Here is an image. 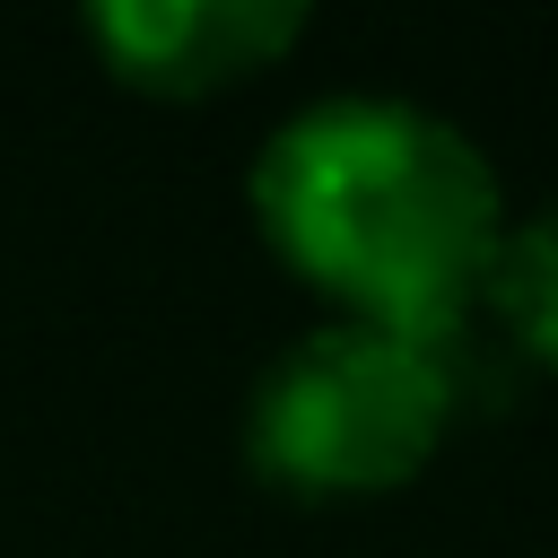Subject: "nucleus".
<instances>
[{"instance_id":"obj_4","label":"nucleus","mask_w":558,"mask_h":558,"mask_svg":"<svg viewBox=\"0 0 558 558\" xmlns=\"http://www.w3.org/2000/svg\"><path fill=\"white\" fill-rule=\"evenodd\" d=\"M480 296L506 314V331H514L541 366H558V201H541L532 218H506Z\"/></svg>"},{"instance_id":"obj_3","label":"nucleus","mask_w":558,"mask_h":558,"mask_svg":"<svg viewBox=\"0 0 558 558\" xmlns=\"http://www.w3.org/2000/svg\"><path fill=\"white\" fill-rule=\"evenodd\" d=\"M87 35L105 44V61L122 78L209 96V87L279 61L305 35V9L296 0H96Z\"/></svg>"},{"instance_id":"obj_1","label":"nucleus","mask_w":558,"mask_h":558,"mask_svg":"<svg viewBox=\"0 0 558 558\" xmlns=\"http://www.w3.org/2000/svg\"><path fill=\"white\" fill-rule=\"evenodd\" d=\"M253 218L340 314L445 349L506 235V192L462 122L357 87L296 105L262 140Z\"/></svg>"},{"instance_id":"obj_2","label":"nucleus","mask_w":558,"mask_h":558,"mask_svg":"<svg viewBox=\"0 0 558 558\" xmlns=\"http://www.w3.org/2000/svg\"><path fill=\"white\" fill-rule=\"evenodd\" d=\"M253 462L288 488H401L453 427V366L436 340L384 323H314L253 384Z\"/></svg>"}]
</instances>
